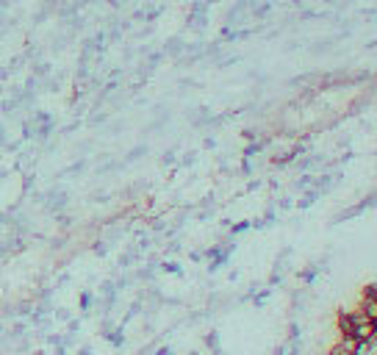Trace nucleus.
Instances as JSON below:
<instances>
[{"label":"nucleus","instance_id":"obj_1","mask_svg":"<svg viewBox=\"0 0 377 355\" xmlns=\"http://www.w3.org/2000/svg\"><path fill=\"white\" fill-rule=\"evenodd\" d=\"M372 347H366L364 342H355L352 336H341L330 350H327V355H364L369 353Z\"/></svg>","mask_w":377,"mask_h":355},{"label":"nucleus","instance_id":"obj_2","mask_svg":"<svg viewBox=\"0 0 377 355\" xmlns=\"http://www.w3.org/2000/svg\"><path fill=\"white\" fill-rule=\"evenodd\" d=\"M361 319H366V316H364L358 308H355V311H338V316H336V328H338L341 336H352V330L358 328Z\"/></svg>","mask_w":377,"mask_h":355},{"label":"nucleus","instance_id":"obj_3","mask_svg":"<svg viewBox=\"0 0 377 355\" xmlns=\"http://www.w3.org/2000/svg\"><path fill=\"white\" fill-rule=\"evenodd\" d=\"M89 305H92V295H89V292H84V295H81V308H84V311H89Z\"/></svg>","mask_w":377,"mask_h":355},{"label":"nucleus","instance_id":"obj_4","mask_svg":"<svg viewBox=\"0 0 377 355\" xmlns=\"http://www.w3.org/2000/svg\"><path fill=\"white\" fill-rule=\"evenodd\" d=\"M361 295H364V297H375V300H377V283H369V286H366Z\"/></svg>","mask_w":377,"mask_h":355},{"label":"nucleus","instance_id":"obj_6","mask_svg":"<svg viewBox=\"0 0 377 355\" xmlns=\"http://www.w3.org/2000/svg\"><path fill=\"white\" fill-rule=\"evenodd\" d=\"M216 355H222V353H216Z\"/></svg>","mask_w":377,"mask_h":355},{"label":"nucleus","instance_id":"obj_5","mask_svg":"<svg viewBox=\"0 0 377 355\" xmlns=\"http://www.w3.org/2000/svg\"><path fill=\"white\" fill-rule=\"evenodd\" d=\"M78 355H92V347H81V350H78Z\"/></svg>","mask_w":377,"mask_h":355}]
</instances>
